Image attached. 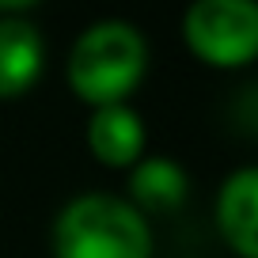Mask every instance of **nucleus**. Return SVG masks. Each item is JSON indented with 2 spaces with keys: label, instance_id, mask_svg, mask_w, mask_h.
<instances>
[{
  "label": "nucleus",
  "instance_id": "nucleus-1",
  "mask_svg": "<svg viewBox=\"0 0 258 258\" xmlns=\"http://www.w3.org/2000/svg\"><path fill=\"white\" fill-rule=\"evenodd\" d=\"M148 73V42L125 19H99L91 23L69 49V88L80 103L95 106H121L141 88Z\"/></svg>",
  "mask_w": 258,
  "mask_h": 258
},
{
  "label": "nucleus",
  "instance_id": "nucleus-2",
  "mask_svg": "<svg viewBox=\"0 0 258 258\" xmlns=\"http://www.w3.org/2000/svg\"><path fill=\"white\" fill-rule=\"evenodd\" d=\"M53 258H152V228L129 198L80 194L53 220Z\"/></svg>",
  "mask_w": 258,
  "mask_h": 258
},
{
  "label": "nucleus",
  "instance_id": "nucleus-3",
  "mask_svg": "<svg viewBox=\"0 0 258 258\" xmlns=\"http://www.w3.org/2000/svg\"><path fill=\"white\" fill-rule=\"evenodd\" d=\"M190 53L209 69H243L258 61V4L254 0H198L182 16Z\"/></svg>",
  "mask_w": 258,
  "mask_h": 258
},
{
  "label": "nucleus",
  "instance_id": "nucleus-4",
  "mask_svg": "<svg viewBox=\"0 0 258 258\" xmlns=\"http://www.w3.org/2000/svg\"><path fill=\"white\" fill-rule=\"evenodd\" d=\"M217 228L239 258H258V167H239L220 182Z\"/></svg>",
  "mask_w": 258,
  "mask_h": 258
},
{
  "label": "nucleus",
  "instance_id": "nucleus-5",
  "mask_svg": "<svg viewBox=\"0 0 258 258\" xmlns=\"http://www.w3.org/2000/svg\"><path fill=\"white\" fill-rule=\"evenodd\" d=\"M42 31L23 16H0V99H19L42 76Z\"/></svg>",
  "mask_w": 258,
  "mask_h": 258
},
{
  "label": "nucleus",
  "instance_id": "nucleus-6",
  "mask_svg": "<svg viewBox=\"0 0 258 258\" xmlns=\"http://www.w3.org/2000/svg\"><path fill=\"white\" fill-rule=\"evenodd\" d=\"M88 148L103 167H137L145 160V121L133 106H103L88 121Z\"/></svg>",
  "mask_w": 258,
  "mask_h": 258
},
{
  "label": "nucleus",
  "instance_id": "nucleus-7",
  "mask_svg": "<svg viewBox=\"0 0 258 258\" xmlns=\"http://www.w3.org/2000/svg\"><path fill=\"white\" fill-rule=\"evenodd\" d=\"M190 194V178L167 156H145L129 171V202L141 213H175Z\"/></svg>",
  "mask_w": 258,
  "mask_h": 258
},
{
  "label": "nucleus",
  "instance_id": "nucleus-8",
  "mask_svg": "<svg viewBox=\"0 0 258 258\" xmlns=\"http://www.w3.org/2000/svg\"><path fill=\"white\" fill-rule=\"evenodd\" d=\"M235 118H239V125L247 129V133H254V137H258V84L243 88L239 103H235Z\"/></svg>",
  "mask_w": 258,
  "mask_h": 258
}]
</instances>
